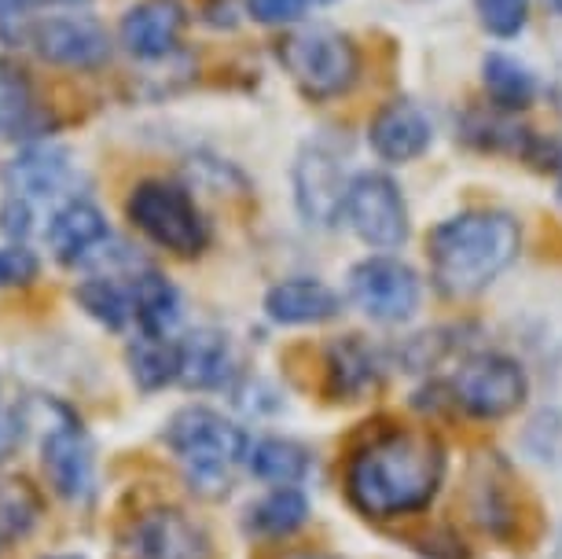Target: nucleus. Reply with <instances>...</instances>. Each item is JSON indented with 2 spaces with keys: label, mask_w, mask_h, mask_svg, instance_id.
Here are the masks:
<instances>
[{
  "label": "nucleus",
  "mask_w": 562,
  "mask_h": 559,
  "mask_svg": "<svg viewBox=\"0 0 562 559\" xmlns=\"http://www.w3.org/2000/svg\"><path fill=\"white\" fill-rule=\"evenodd\" d=\"M445 474V449L430 431L390 427L360 446L346 463V493L368 519L423 512Z\"/></svg>",
  "instance_id": "1"
},
{
  "label": "nucleus",
  "mask_w": 562,
  "mask_h": 559,
  "mask_svg": "<svg viewBox=\"0 0 562 559\" xmlns=\"http://www.w3.org/2000/svg\"><path fill=\"white\" fill-rule=\"evenodd\" d=\"M518 247H522V232L515 217L496 210L449 217L427 239L434 283L452 299L479 294L518 258Z\"/></svg>",
  "instance_id": "2"
},
{
  "label": "nucleus",
  "mask_w": 562,
  "mask_h": 559,
  "mask_svg": "<svg viewBox=\"0 0 562 559\" xmlns=\"http://www.w3.org/2000/svg\"><path fill=\"white\" fill-rule=\"evenodd\" d=\"M162 438L180 460L192 490L203 497H225L236 463L250 457V438L206 405H188L173 413Z\"/></svg>",
  "instance_id": "3"
},
{
  "label": "nucleus",
  "mask_w": 562,
  "mask_h": 559,
  "mask_svg": "<svg viewBox=\"0 0 562 559\" xmlns=\"http://www.w3.org/2000/svg\"><path fill=\"white\" fill-rule=\"evenodd\" d=\"M125 214L155 247L177 258L203 255L210 244V225L188 188L173 181H144L133 188Z\"/></svg>",
  "instance_id": "4"
},
{
  "label": "nucleus",
  "mask_w": 562,
  "mask_h": 559,
  "mask_svg": "<svg viewBox=\"0 0 562 559\" xmlns=\"http://www.w3.org/2000/svg\"><path fill=\"white\" fill-rule=\"evenodd\" d=\"M280 63L294 78V86L313 100L342 97V92H349V86L357 81V70H360L353 41L335 34V30H324V26L299 30V34L283 37Z\"/></svg>",
  "instance_id": "5"
},
{
  "label": "nucleus",
  "mask_w": 562,
  "mask_h": 559,
  "mask_svg": "<svg viewBox=\"0 0 562 559\" xmlns=\"http://www.w3.org/2000/svg\"><path fill=\"white\" fill-rule=\"evenodd\" d=\"M48 424L41 438V468L48 474V487L63 501H85L97 487V457H92V438L81 427V420L67 405L45 402Z\"/></svg>",
  "instance_id": "6"
},
{
  "label": "nucleus",
  "mask_w": 562,
  "mask_h": 559,
  "mask_svg": "<svg viewBox=\"0 0 562 559\" xmlns=\"http://www.w3.org/2000/svg\"><path fill=\"white\" fill-rule=\"evenodd\" d=\"M529 379L512 357L479 354L467 357L452 376V402L479 420L512 416L526 402Z\"/></svg>",
  "instance_id": "7"
},
{
  "label": "nucleus",
  "mask_w": 562,
  "mask_h": 559,
  "mask_svg": "<svg viewBox=\"0 0 562 559\" xmlns=\"http://www.w3.org/2000/svg\"><path fill=\"white\" fill-rule=\"evenodd\" d=\"M346 221L368 247L394 250L408 239V206L386 174H357L346 192Z\"/></svg>",
  "instance_id": "8"
},
{
  "label": "nucleus",
  "mask_w": 562,
  "mask_h": 559,
  "mask_svg": "<svg viewBox=\"0 0 562 559\" xmlns=\"http://www.w3.org/2000/svg\"><path fill=\"white\" fill-rule=\"evenodd\" d=\"M19 37L52 67L97 70L111 59V37L97 19L85 15H52L19 30Z\"/></svg>",
  "instance_id": "9"
},
{
  "label": "nucleus",
  "mask_w": 562,
  "mask_h": 559,
  "mask_svg": "<svg viewBox=\"0 0 562 559\" xmlns=\"http://www.w3.org/2000/svg\"><path fill=\"white\" fill-rule=\"evenodd\" d=\"M349 294L379 324H401L419 310V277L397 258H364L349 272Z\"/></svg>",
  "instance_id": "10"
},
{
  "label": "nucleus",
  "mask_w": 562,
  "mask_h": 559,
  "mask_svg": "<svg viewBox=\"0 0 562 559\" xmlns=\"http://www.w3.org/2000/svg\"><path fill=\"white\" fill-rule=\"evenodd\" d=\"M346 192L349 185L342 181V170L324 147H305L294 163V203L299 214L310 225L331 228L338 217L346 214Z\"/></svg>",
  "instance_id": "11"
},
{
  "label": "nucleus",
  "mask_w": 562,
  "mask_h": 559,
  "mask_svg": "<svg viewBox=\"0 0 562 559\" xmlns=\"http://www.w3.org/2000/svg\"><path fill=\"white\" fill-rule=\"evenodd\" d=\"M140 559H210V537L180 508H151L133 523L130 537Z\"/></svg>",
  "instance_id": "12"
},
{
  "label": "nucleus",
  "mask_w": 562,
  "mask_h": 559,
  "mask_svg": "<svg viewBox=\"0 0 562 559\" xmlns=\"http://www.w3.org/2000/svg\"><path fill=\"white\" fill-rule=\"evenodd\" d=\"M184 23L188 15L177 0H136L122 15L119 37L136 59H162L180 45Z\"/></svg>",
  "instance_id": "13"
},
{
  "label": "nucleus",
  "mask_w": 562,
  "mask_h": 559,
  "mask_svg": "<svg viewBox=\"0 0 562 559\" xmlns=\"http://www.w3.org/2000/svg\"><path fill=\"white\" fill-rule=\"evenodd\" d=\"M45 239L59 266H78V261L89 258L97 247L108 244L111 228L97 203H89V199H67V203L56 206V214L48 217Z\"/></svg>",
  "instance_id": "14"
},
{
  "label": "nucleus",
  "mask_w": 562,
  "mask_h": 559,
  "mask_svg": "<svg viewBox=\"0 0 562 559\" xmlns=\"http://www.w3.org/2000/svg\"><path fill=\"white\" fill-rule=\"evenodd\" d=\"M70 177H74V166L63 147L30 144L4 166V192L15 199H26V203L34 206V199L59 195Z\"/></svg>",
  "instance_id": "15"
},
{
  "label": "nucleus",
  "mask_w": 562,
  "mask_h": 559,
  "mask_svg": "<svg viewBox=\"0 0 562 559\" xmlns=\"http://www.w3.org/2000/svg\"><path fill=\"white\" fill-rule=\"evenodd\" d=\"M368 141L375 147V155L386 158V163H412V158H419L430 147V119L416 103L394 100L371 119Z\"/></svg>",
  "instance_id": "16"
},
{
  "label": "nucleus",
  "mask_w": 562,
  "mask_h": 559,
  "mask_svg": "<svg viewBox=\"0 0 562 559\" xmlns=\"http://www.w3.org/2000/svg\"><path fill=\"white\" fill-rule=\"evenodd\" d=\"M180 350V376L177 383L188 390H217L232 376V343L228 335L214 328H199L177 343Z\"/></svg>",
  "instance_id": "17"
},
{
  "label": "nucleus",
  "mask_w": 562,
  "mask_h": 559,
  "mask_svg": "<svg viewBox=\"0 0 562 559\" xmlns=\"http://www.w3.org/2000/svg\"><path fill=\"white\" fill-rule=\"evenodd\" d=\"M265 313L276 324H321L338 313V294L321 280H283L265 294Z\"/></svg>",
  "instance_id": "18"
},
{
  "label": "nucleus",
  "mask_w": 562,
  "mask_h": 559,
  "mask_svg": "<svg viewBox=\"0 0 562 559\" xmlns=\"http://www.w3.org/2000/svg\"><path fill=\"white\" fill-rule=\"evenodd\" d=\"M130 299H133V316H136V324H140L144 335H166L177 324L180 294L162 272H155V269L136 272Z\"/></svg>",
  "instance_id": "19"
},
{
  "label": "nucleus",
  "mask_w": 562,
  "mask_h": 559,
  "mask_svg": "<svg viewBox=\"0 0 562 559\" xmlns=\"http://www.w3.org/2000/svg\"><path fill=\"white\" fill-rule=\"evenodd\" d=\"M310 519V501L299 487H276L247 508V530L258 537H288Z\"/></svg>",
  "instance_id": "20"
},
{
  "label": "nucleus",
  "mask_w": 562,
  "mask_h": 559,
  "mask_svg": "<svg viewBox=\"0 0 562 559\" xmlns=\"http://www.w3.org/2000/svg\"><path fill=\"white\" fill-rule=\"evenodd\" d=\"M327 376H331V390L338 398H360L379 387V361L357 335H349V339L331 346Z\"/></svg>",
  "instance_id": "21"
},
{
  "label": "nucleus",
  "mask_w": 562,
  "mask_h": 559,
  "mask_svg": "<svg viewBox=\"0 0 562 559\" xmlns=\"http://www.w3.org/2000/svg\"><path fill=\"white\" fill-rule=\"evenodd\" d=\"M250 471L272 487H299L310 474V449L291 438H261L250 446Z\"/></svg>",
  "instance_id": "22"
},
{
  "label": "nucleus",
  "mask_w": 562,
  "mask_h": 559,
  "mask_svg": "<svg viewBox=\"0 0 562 559\" xmlns=\"http://www.w3.org/2000/svg\"><path fill=\"white\" fill-rule=\"evenodd\" d=\"M125 357H130L133 383L147 390V394L177 383V376H180V350H177V343L166 339V335H140Z\"/></svg>",
  "instance_id": "23"
},
{
  "label": "nucleus",
  "mask_w": 562,
  "mask_h": 559,
  "mask_svg": "<svg viewBox=\"0 0 562 559\" xmlns=\"http://www.w3.org/2000/svg\"><path fill=\"white\" fill-rule=\"evenodd\" d=\"M482 78H485V92H490V100L504 111H522L537 97L533 74H529L518 59L501 56V52L482 63Z\"/></svg>",
  "instance_id": "24"
},
{
  "label": "nucleus",
  "mask_w": 562,
  "mask_h": 559,
  "mask_svg": "<svg viewBox=\"0 0 562 559\" xmlns=\"http://www.w3.org/2000/svg\"><path fill=\"white\" fill-rule=\"evenodd\" d=\"M74 299L85 313L92 316L97 324H103L108 332H122L125 324H130L133 316V299L130 291L119 288L111 277H92V280H81L78 291H74Z\"/></svg>",
  "instance_id": "25"
},
{
  "label": "nucleus",
  "mask_w": 562,
  "mask_h": 559,
  "mask_svg": "<svg viewBox=\"0 0 562 559\" xmlns=\"http://www.w3.org/2000/svg\"><path fill=\"white\" fill-rule=\"evenodd\" d=\"M41 519V497L26 479H0V548L34 530Z\"/></svg>",
  "instance_id": "26"
},
{
  "label": "nucleus",
  "mask_w": 562,
  "mask_h": 559,
  "mask_svg": "<svg viewBox=\"0 0 562 559\" xmlns=\"http://www.w3.org/2000/svg\"><path fill=\"white\" fill-rule=\"evenodd\" d=\"M482 23L496 37H515L526 26L529 15V0H474Z\"/></svg>",
  "instance_id": "27"
},
{
  "label": "nucleus",
  "mask_w": 562,
  "mask_h": 559,
  "mask_svg": "<svg viewBox=\"0 0 562 559\" xmlns=\"http://www.w3.org/2000/svg\"><path fill=\"white\" fill-rule=\"evenodd\" d=\"M41 277V258L23 244L0 247V288H30Z\"/></svg>",
  "instance_id": "28"
},
{
  "label": "nucleus",
  "mask_w": 562,
  "mask_h": 559,
  "mask_svg": "<svg viewBox=\"0 0 562 559\" xmlns=\"http://www.w3.org/2000/svg\"><path fill=\"white\" fill-rule=\"evenodd\" d=\"M30 228H34V206L26 199L4 195V203H0V232L19 244L23 236H30Z\"/></svg>",
  "instance_id": "29"
},
{
  "label": "nucleus",
  "mask_w": 562,
  "mask_h": 559,
  "mask_svg": "<svg viewBox=\"0 0 562 559\" xmlns=\"http://www.w3.org/2000/svg\"><path fill=\"white\" fill-rule=\"evenodd\" d=\"M305 4H310V0H247L250 15L258 19V23H269V26L294 23V19H302Z\"/></svg>",
  "instance_id": "30"
},
{
  "label": "nucleus",
  "mask_w": 562,
  "mask_h": 559,
  "mask_svg": "<svg viewBox=\"0 0 562 559\" xmlns=\"http://www.w3.org/2000/svg\"><path fill=\"white\" fill-rule=\"evenodd\" d=\"M23 427H26V420L19 409L0 405V460H8L19 446H23Z\"/></svg>",
  "instance_id": "31"
},
{
  "label": "nucleus",
  "mask_w": 562,
  "mask_h": 559,
  "mask_svg": "<svg viewBox=\"0 0 562 559\" xmlns=\"http://www.w3.org/2000/svg\"><path fill=\"white\" fill-rule=\"evenodd\" d=\"M283 559H335V556H324V552H291V556H283Z\"/></svg>",
  "instance_id": "32"
},
{
  "label": "nucleus",
  "mask_w": 562,
  "mask_h": 559,
  "mask_svg": "<svg viewBox=\"0 0 562 559\" xmlns=\"http://www.w3.org/2000/svg\"><path fill=\"white\" fill-rule=\"evenodd\" d=\"M41 4H89V0H41Z\"/></svg>",
  "instance_id": "33"
},
{
  "label": "nucleus",
  "mask_w": 562,
  "mask_h": 559,
  "mask_svg": "<svg viewBox=\"0 0 562 559\" xmlns=\"http://www.w3.org/2000/svg\"><path fill=\"white\" fill-rule=\"evenodd\" d=\"M548 4H551V8H555V12L562 15V0H548Z\"/></svg>",
  "instance_id": "34"
},
{
  "label": "nucleus",
  "mask_w": 562,
  "mask_h": 559,
  "mask_svg": "<svg viewBox=\"0 0 562 559\" xmlns=\"http://www.w3.org/2000/svg\"><path fill=\"white\" fill-rule=\"evenodd\" d=\"M45 559H81V556H45Z\"/></svg>",
  "instance_id": "35"
},
{
  "label": "nucleus",
  "mask_w": 562,
  "mask_h": 559,
  "mask_svg": "<svg viewBox=\"0 0 562 559\" xmlns=\"http://www.w3.org/2000/svg\"><path fill=\"white\" fill-rule=\"evenodd\" d=\"M559 188H562V155H559Z\"/></svg>",
  "instance_id": "36"
},
{
  "label": "nucleus",
  "mask_w": 562,
  "mask_h": 559,
  "mask_svg": "<svg viewBox=\"0 0 562 559\" xmlns=\"http://www.w3.org/2000/svg\"><path fill=\"white\" fill-rule=\"evenodd\" d=\"M4 4H8V0H0V8H4Z\"/></svg>",
  "instance_id": "37"
}]
</instances>
